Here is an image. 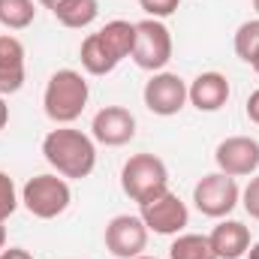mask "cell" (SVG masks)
Wrapping results in <instances>:
<instances>
[{
    "mask_svg": "<svg viewBox=\"0 0 259 259\" xmlns=\"http://www.w3.org/2000/svg\"><path fill=\"white\" fill-rule=\"evenodd\" d=\"M36 3H39V6H46V9H52V12H55V9H58V6H61V3H64V0H36Z\"/></svg>",
    "mask_w": 259,
    "mask_h": 259,
    "instance_id": "27",
    "label": "cell"
},
{
    "mask_svg": "<svg viewBox=\"0 0 259 259\" xmlns=\"http://www.w3.org/2000/svg\"><path fill=\"white\" fill-rule=\"evenodd\" d=\"M3 247H6V226L0 223V250H3Z\"/></svg>",
    "mask_w": 259,
    "mask_h": 259,
    "instance_id": "29",
    "label": "cell"
},
{
    "mask_svg": "<svg viewBox=\"0 0 259 259\" xmlns=\"http://www.w3.org/2000/svg\"><path fill=\"white\" fill-rule=\"evenodd\" d=\"M208 241H211L217 259H241L250 250V229L238 220H220L211 229Z\"/></svg>",
    "mask_w": 259,
    "mask_h": 259,
    "instance_id": "13",
    "label": "cell"
},
{
    "mask_svg": "<svg viewBox=\"0 0 259 259\" xmlns=\"http://www.w3.org/2000/svg\"><path fill=\"white\" fill-rule=\"evenodd\" d=\"M139 6L148 12V18H169V15H175L178 12V6H181V0H139Z\"/></svg>",
    "mask_w": 259,
    "mask_h": 259,
    "instance_id": "22",
    "label": "cell"
},
{
    "mask_svg": "<svg viewBox=\"0 0 259 259\" xmlns=\"http://www.w3.org/2000/svg\"><path fill=\"white\" fill-rule=\"evenodd\" d=\"M97 36L103 39V46L109 49V55L121 64L124 58H133V46H136V24L124 21V18H115L109 21L106 27L97 30Z\"/></svg>",
    "mask_w": 259,
    "mask_h": 259,
    "instance_id": "15",
    "label": "cell"
},
{
    "mask_svg": "<svg viewBox=\"0 0 259 259\" xmlns=\"http://www.w3.org/2000/svg\"><path fill=\"white\" fill-rule=\"evenodd\" d=\"M241 205H244V211H247L253 220H259V175L250 178V184L241 190Z\"/></svg>",
    "mask_w": 259,
    "mask_h": 259,
    "instance_id": "23",
    "label": "cell"
},
{
    "mask_svg": "<svg viewBox=\"0 0 259 259\" xmlns=\"http://www.w3.org/2000/svg\"><path fill=\"white\" fill-rule=\"evenodd\" d=\"M18 202L21 199H18V190H15V181L6 172H0V223H6L15 214Z\"/></svg>",
    "mask_w": 259,
    "mask_h": 259,
    "instance_id": "21",
    "label": "cell"
},
{
    "mask_svg": "<svg viewBox=\"0 0 259 259\" xmlns=\"http://www.w3.org/2000/svg\"><path fill=\"white\" fill-rule=\"evenodd\" d=\"M36 18L33 0H0V24L9 30H24Z\"/></svg>",
    "mask_w": 259,
    "mask_h": 259,
    "instance_id": "19",
    "label": "cell"
},
{
    "mask_svg": "<svg viewBox=\"0 0 259 259\" xmlns=\"http://www.w3.org/2000/svg\"><path fill=\"white\" fill-rule=\"evenodd\" d=\"M232 46H235V55H238L244 64H253V58L259 55V18L244 21V24L235 30Z\"/></svg>",
    "mask_w": 259,
    "mask_h": 259,
    "instance_id": "20",
    "label": "cell"
},
{
    "mask_svg": "<svg viewBox=\"0 0 259 259\" xmlns=\"http://www.w3.org/2000/svg\"><path fill=\"white\" fill-rule=\"evenodd\" d=\"M229 100V78L223 72H199L187 84V103L199 112H220Z\"/></svg>",
    "mask_w": 259,
    "mask_h": 259,
    "instance_id": "12",
    "label": "cell"
},
{
    "mask_svg": "<svg viewBox=\"0 0 259 259\" xmlns=\"http://www.w3.org/2000/svg\"><path fill=\"white\" fill-rule=\"evenodd\" d=\"M24 84V46L21 39L0 33V94H18Z\"/></svg>",
    "mask_w": 259,
    "mask_h": 259,
    "instance_id": "14",
    "label": "cell"
},
{
    "mask_svg": "<svg viewBox=\"0 0 259 259\" xmlns=\"http://www.w3.org/2000/svg\"><path fill=\"white\" fill-rule=\"evenodd\" d=\"M142 100L148 106V112L160 115V118H172L187 106V81L178 72H154L151 81L142 91Z\"/></svg>",
    "mask_w": 259,
    "mask_h": 259,
    "instance_id": "7",
    "label": "cell"
},
{
    "mask_svg": "<svg viewBox=\"0 0 259 259\" xmlns=\"http://www.w3.org/2000/svg\"><path fill=\"white\" fill-rule=\"evenodd\" d=\"M139 208H142L139 217L145 220L148 232H157V235H181L184 226L190 223L187 205L172 190H166L163 196H157V199H151V202H145Z\"/></svg>",
    "mask_w": 259,
    "mask_h": 259,
    "instance_id": "8",
    "label": "cell"
},
{
    "mask_svg": "<svg viewBox=\"0 0 259 259\" xmlns=\"http://www.w3.org/2000/svg\"><path fill=\"white\" fill-rule=\"evenodd\" d=\"M217 172L229 178H247L259 169V142L250 136H229L214 151Z\"/></svg>",
    "mask_w": 259,
    "mask_h": 259,
    "instance_id": "10",
    "label": "cell"
},
{
    "mask_svg": "<svg viewBox=\"0 0 259 259\" xmlns=\"http://www.w3.org/2000/svg\"><path fill=\"white\" fill-rule=\"evenodd\" d=\"M78 61L84 66V72H91V75H109V72L118 66V61L109 55V49L103 46V39H100L97 33H88V36L81 39Z\"/></svg>",
    "mask_w": 259,
    "mask_h": 259,
    "instance_id": "16",
    "label": "cell"
},
{
    "mask_svg": "<svg viewBox=\"0 0 259 259\" xmlns=\"http://www.w3.org/2000/svg\"><path fill=\"white\" fill-rule=\"evenodd\" d=\"M64 27L69 30H81V27H91L100 15V3L97 0H64L55 12H52Z\"/></svg>",
    "mask_w": 259,
    "mask_h": 259,
    "instance_id": "17",
    "label": "cell"
},
{
    "mask_svg": "<svg viewBox=\"0 0 259 259\" xmlns=\"http://www.w3.org/2000/svg\"><path fill=\"white\" fill-rule=\"evenodd\" d=\"M91 133H94V139L100 145L121 148V145L133 142V136H136V115L124 106H106V109H100L94 115Z\"/></svg>",
    "mask_w": 259,
    "mask_h": 259,
    "instance_id": "11",
    "label": "cell"
},
{
    "mask_svg": "<svg viewBox=\"0 0 259 259\" xmlns=\"http://www.w3.org/2000/svg\"><path fill=\"white\" fill-rule=\"evenodd\" d=\"M69 202H72L69 184L66 178H58V175H36L21 187V205L39 220L61 217L69 208Z\"/></svg>",
    "mask_w": 259,
    "mask_h": 259,
    "instance_id": "4",
    "label": "cell"
},
{
    "mask_svg": "<svg viewBox=\"0 0 259 259\" xmlns=\"http://www.w3.org/2000/svg\"><path fill=\"white\" fill-rule=\"evenodd\" d=\"M9 124V106H6V97L0 94V130Z\"/></svg>",
    "mask_w": 259,
    "mask_h": 259,
    "instance_id": "26",
    "label": "cell"
},
{
    "mask_svg": "<svg viewBox=\"0 0 259 259\" xmlns=\"http://www.w3.org/2000/svg\"><path fill=\"white\" fill-rule=\"evenodd\" d=\"M133 61L139 69L160 72L172 61V33L160 18H145L136 21V46H133Z\"/></svg>",
    "mask_w": 259,
    "mask_h": 259,
    "instance_id": "5",
    "label": "cell"
},
{
    "mask_svg": "<svg viewBox=\"0 0 259 259\" xmlns=\"http://www.w3.org/2000/svg\"><path fill=\"white\" fill-rule=\"evenodd\" d=\"M169 259H217L208 235H196V232H181L175 235L172 247H169Z\"/></svg>",
    "mask_w": 259,
    "mask_h": 259,
    "instance_id": "18",
    "label": "cell"
},
{
    "mask_svg": "<svg viewBox=\"0 0 259 259\" xmlns=\"http://www.w3.org/2000/svg\"><path fill=\"white\" fill-rule=\"evenodd\" d=\"M42 157L61 178H88L97 166V145L91 136L72 127H58L46 133Z\"/></svg>",
    "mask_w": 259,
    "mask_h": 259,
    "instance_id": "1",
    "label": "cell"
},
{
    "mask_svg": "<svg viewBox=\"0 0 259 259\" xmlns=\"http://www.w3.org/2000/svg\"><path fill=\"white\" fill-rule=\"evenodd\" d=\"M250 66L256 69V75H259V55H256V58H253V64H250Z\"/></svg>",
    "mask_w": 259,
    "mask_h": 259,
    "instance_id": "30",
    "label": "cell"
},
{
    "mask_svg": "<svg viewBox=\"0 0 259 259\" xmlns=\"http://www.w3.org/2000/svg\"><path fill=\"white\" fill-rule=\"evenodd\" d=\"M88 97H91V88H88V81H84L81 72H75V69H58L46 81L42 109H46V115L58 127H69L72 121L81 118V112L88 106Z\"/></svg>",
    "mask_w": 259,
    "mask_h": 259,
    "instance_id": "2",
    "label": "cell"
},
{
    "mask_svg": "<svg viewBox=\"0 0 259 259\" xmlns=\"http://www.w3.org/2000/svg\"><path fill=\"white\" fill-rule=\"evenodd\" d=\"M136 259H157V256H145V253H142V256H136Z\"/></svg>",
    "mask_w": 259,
    "mask_h": 259,
    "instance_id": "32",
    "label": "cell"
},
{
    "mask_svg": "<svg viewBox=\"0 0 259 259\" xmlns=\"http://www.w3.org/2000/svg\"><path fill=\"white\" fill-rule=\"evenodd\" d=\"M253 9H256V15H259V0H253Z\"/></svg>",
    "mask_w": 259,
    "mask_h": 259,
    "instance_id": "31",
    "label": "cell"
},
{
    "mask_svg": "<svg viewBox=\"0 0 259 259\" xmlns=\"http://www.w3.org/2000/svg\"><path fill=\"white\" fill-rule=\"evenodd\" d=\"M148 247V226L139 214H118L106 223V250L118 259H136Z\"/></svg>",
    "mask_w": 259,
    "mask_h": 259,
    "instance_id": "9",
    "label": "cell"
},
{
    "mask_svg": "<svg viewBox=\"0 0 259 259\" xmlns=\"http://www.w3.org/2000/svg\"><path fill=\"white\" fill-rule=\"evenodd\" d=\"M241 199V190L235 184V178L223 175V172H211V175H202L199 184L193 187V202L199 208V214L205 217H214V220H223L235 211Z\"/></svg>",
    "mask_w": 259,
    "mask_h": 259,
    "instance_id": "6",
    "label": "cell"
},
{
    "mask_svg": "<svg viewBox=\"0 0 259 259\" xmlns=\"http://www.w3.org/2000/svg\"><path fill=\"white\" fill-rule=\"evenodd\" d=\"M121 190L145 205L169 190V169L157 154H133L121 169Z\"/></svg>",
    "mask_w": 259,
    "mask_h": 259,
    "instance_id": "3",
    "label": "cell"
},
{
    "mask_svg": "<svg viewBox=\"0 0 259 259\" xmlns=\"http://www.w3.org/2000/svg\"><path fill=\"white\" fill-rule=\"evenodd\" d=\"M247 118H250L253 124H259V88L247 97Z\"/></svg>",
    "mask_w": 259,
    "mask_h": 259,
    "instance_id": "24",
    "label": "cell"
},
{
    "mask_svg": "<svg viewBox=\"0 0 259 259\" xmlns=\"http://www.w3.org/2000/svg\"><path fill=\"white\" fill-rule=\"evenodd\" d=\"M247 259H259V241H256V244H250V250H247Z\"/></svg>",
    "mask_w": 259,
    "mask_h": 259,
    "instance_id": "28",
    "label": "cell"
},
{
    "mask_svg": "<svg viewBox=\"0 0 259 259\" xmlns=\"http://www.w3.org/2000/svg\"><path fill=\"white\" fill-rule=\"evenodd\" d=\"M0 259H33L24 247H3L0 250Z\"/></svg>",
    "mask_w": 259,
    "mask_h": 259,
    "instance_id": "25",
    "label": "cell"
}]
</instances>
